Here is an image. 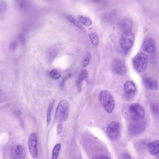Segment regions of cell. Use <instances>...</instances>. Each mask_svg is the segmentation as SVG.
<instances>
[{"label":"cell","mask_w":159,"mask_h":159,"mask_svg":"<svg viewBox=\"0 0 159 159\" xmlns=\"http://www.w3.org/2000/svg\"><path fill=\"white\" fill-rule=\"evenodd\" d=\"M67 19L71 22L72 23L75 25V26L80 29L82 31L86 32V30L85 28L81 25V23H80L78 21L76 20L74 17L71 16H67Z\"/></svg>","instance_id":"ac0fdd59"},{"label":"cell","mask_w":159,"mask_h":159,"mask_svg":"<svg viewBox=\"0 0 159 159\" xmlns=\"http://www.w3.org/2000/svg\"><path fill=\"white\" fill-rule=\"evenodd\" d=\"M120 127L116 121H112L107 126L106 133L107 136L112 140H116L119 137Z\"/></svg>","instance_id":"8992f818"},{"label":"cell","mask_w":159,"mask_h":159,"mask_svg":"<svg viewBox=\"0 0 159 159\" xmlns=\"http://www.w3.org/2000/svg\"><path fill=\"white\" fill-rule=\"evenodd\" d=\"M147 148L148 153L151 156H156L159 154V140H155L148 143L147 145Z\"/></svg>","instance_id":"9a60e30c"},{"label":"cell","mask_w":159,"mask_h":159,"mask_svg":"<svg viewBox=\"0 0 159 159\" xmlns=\"http://www.w3.org/2000/svg\"><path fill=\"white\" fill-rule=\"evenodd\" d=\"M112 69L114 72L120 75L125 74L127 71L123 61L117 58H115L112 61Z\"/></svg>","instance_id":"52a82bcc"},{"label":"cell","mask_w":159,"mask_h":159,"mask_svg":"<svg viewBox=\"0 0 159 159\" xmlns=\"http://www.w3.org/2000/svg\"><path fill=\"white\" fill-rule=\"evenodd\" d=\"M49 75H50L51 78H53V79H55V80L59 79L61 77V73L60 71L56 69H52L50 71Z\"/></svg>","instance_id":"603a6c76"},{"label":"cell","mask_w":159,"mask_h":159,"mask_svg":"<svg viewBox=\"0 0 159 159\" xmlns=\"http://www.w3.org/2000/svg\"><path fill=\"white\" fill-rule=\"evenodd\" d=\"M98 99L102 107L107 113L111 114L113 112L116 106V102L110 91H102L98 95Z\"/></svg>","instance_id":"6da1fadb"},{"label":"cell","mask_w":159,"mask_h":159,"mask_svg":"<svg viewBox=\"0 0 159 159\" xmlns=\"http://www.w3.org/2000/svg\"><path fill=\"white\" fill-rule=\"evenodd\" d=\"M133 26V24L131 20L128 18L122 19L119 23L120 29L123 33L131 31Z\"/></svg>","instance_id":"5bb4252c"},{"label":"cell","mask_w":159,"mask_h":159,"mask_svg":"<svg viewBox=\"0 0 159 159\" xmlns=\"http://www.w3.org/2000/svg\"><path fill=\"white\" fill-rule=\"evenodd\" d=\"M143 82L145 86L148 89L157 90L158 89V83L155 78L151 77H146L144 78Z\"/></svg>","instance_id":"2e32d148"},{"label":"cell","mask_w":159,"mask_h":159,"mask_svg":"<svg viewBox=\"0 0 159 159\" xmlns=\"http://www.w3.org/2000/svg\"><path fill=\"white\" fill-rule=\"evenodd\" d=\"M158 158H159V154H158Z\"/></svg>","instance_id":"f1b7e54d"},{"label":"cell","mask_w":159,"mask_h":159,"mask_svg":"<svg viewBox=\"0 0 159 159\" xmlns=\"http://www.w3.org/2000/svg\"><path fill=\"white\" fill-rule=\"evenodd\" d=\"M136 85L131 80H128L124 84V90L127 96H133L136 93Z\"/></svg>","instance_id":"4fadbf2b"},{"label":"cell","mask_w":159,"mask_h":159,"mask_svg":"<svg viewBox=\"0 0 159 159\" xmlns=\"http://www.w3.org/2000/svg\"><path fill=\"white\" fill-rule=\"evenodd\" d=\"M69 113V104L66 100L59 103L55 113V119L59 122L65 121L68 119Z\"/></svg>","instance_id":"7a4b0ae2"},{"label":"cell","mask_w":159,"mask_h":159,"mask_svg":"<svg viewBox=\"0 0 159 159\" xmlns=\"http://www.w3.org/2000/svg\"><path fill=\"white\" fill-rule=\"evenodd\" d=\"M55 101H52L48 105V108L47 114V125L48 126L50 124L51 120V114H52V110H53V106H54Z\"/></svg>","instance_id":"d6986e66"},{"label":"cell","mask_w":159,"mask_h":159,"mask_svg":"<svg viewBox=\"0 0 159 159\" xmlns=\"http://www.w3.org/2000/svg\"><path fill=\"white\" fill-rule=\"evenodd\" d=\"M134 35L132 31L123 33L120 39V47L126 51H129L132 47L134 43Z\"/></svg>","instance_id":"5b68a950"},{"label":"cell","mask_w":159,"mask_h":159,"mask_svg":"<svg viewBox=\"0 0 159 159\" xmlns=\"http://www.w3.org/2000/svg\"><path fill=\"white\" fill-rule=\"evenodd\" d=\"M143 47L144 50L148 53H153L156 49V42L152 37H147L143 43Z\"/></svg>","instance_id":"8fae6325"},{"label":"cell","mask_w":159,"mask_h":159,"mask_svg":"<svg viewBox=\"0 0 159 159\" xmlns=\"http://www.w3.org/2000/svg\"><path fill=\"white\" fill-rule=\"evenodd\" d=\"M57 51L55 48H51L48 51L47 58L50 63L53 62L55 58L57 55Z\"/></svg>","instance_id":"e0dca14e"},{"label":"cell","mask_w":159,"mask_h":159,"mask_svg":"<svg viewBox=\"0 0 159 159\" xmlns=\"http://www.w3.org/2000/svg\"><path fill=\"white\" fill-rule=\"evenodd\" d=\"M122 159H132L130 156L128 154H124L122 155L121 157Z\"/></svg>","instance_id":"83f0119b"},{"label":"cell","mask_w":159,"mask_h":159,"mask_svg":"<svg viewBox=\"0 0 159 159\" xmlns=\"http://www.w3.org/2000/svg\"><path fill=\"white\" fill-rule=\"evenodd\" d=\"M16 45L15 42H11L9 44V48H10V49H13V50L16 49Z\"/></svg>","instance_id":"4316f807"},{"label":"cell","mask_w":159,"mask_h":159,"mask_svg":"<svg viewBox=\"0 0 159 159\" xmlns=\"http://www.w3.org/2000/svg\"><path fill=\"white\" fill-rule=\"evenodd\" d=\"M26 155L25 148L21 145H16L11 149V159H25Z\"/></svg>","instance_id":"9c48e42d"},{"label":"cell","mask_w":159,"mask_h":159,"mask_svg":"<svg viewBox=\"0 0 159 159\" xmlns=\"http://www.w3.org/2000/svg\"><path fill=\"white\" fill-rule=\"evenodd\" d=\"M148 58L143 52L138 53L134 58L133 65L134 69L138 72H144L147 68Z\"/></svg>","instance_id":"3957f363"},{"label":"cell","mask_w":159,"mask_h":159,"mask_svg":"<svg viewBox=\"0 0 159 159\" xmlns=\"http://www.w3.org/2000/svg\"><path fill=\"white\" fill-rule=\"evenodd\" d=\"M61 148V144L58 143L55 146L52 152V159H57Z\"/></svg>","instance_id":"7402d4cb"},{"label":"cell","mask_w":159,"mask_h":159,"mask_svg":"<svg viewBox=\"0 0 159 159\" xmlns=\"http://www.w3.org/2000/svg\"><path fill=\"white\" fill-rule=\"evenodd\" d=\"M91 59L92 56L90 52L89 51L86 52V54L84 55L83 62H82L83 67H86V66H88L90 63Z\"/></svg>","instance_id":"ffe728a7"},{"label":"cell","mask_w":159,"mask_h":159,"mask_svg":"<svg viewBox=\"0 0 159 159\" xmlns=\"http://www.w3.org/2000/svg\"><path fill=\"white\" fill-rule=\"evenodd\" d=\"M0 95H1V93H0Z\"/></svg>","instance_id":"f546056e"},{"label":"cell","mask_w":159,"mask_h":159,"mask_svg":"<svg viewBox=\"0 0 159 159\" xmlns=\"http://www.w3.org/2000/svg\"><path fill=\"white\" fill-rule=\"evenodd\" d=\"M131 118L134 121H141L145 116V111L140 104L134 103L129 108Z\"/></svg>","instance_id":"277c9868"},{"label":"cell","mask_w":159,"mask_h":159,"mask_svg":"<svg viewBox=\"0 0 159 159\" xmlns=\"http://www.w3.org/2000/svg\"><path fill=\"white\" fill-rule=\"evenodd\" d=\"M92 159H110L108 157L103 155H99V156H95L93 157Z\"/></svg>","instance_id":"484cf974"},{"label":"cell","mask_w":159,"mask_h":159,"mask_svg":"<svg viewBox=\"0 0 159 159\" xmlns=\"http://www.w3.org/2000/svg\"><path fill=\"white\" fill-rule=\"evenodd\" d=\"M146 124L143 121H134L129 126V130L131 133L134 135L140 134L145 130Z\"/></svg>","instance_id":"30bf717a"},{"label":"cell","mask_w":159,"mask_h":159,"mask_svg":"<svg viewBox=\"0 0 159 159\" xmlns=\"http://www.w3.org/2000/svg\"><path fill=\"white\" fill-rule=\"evenodd\" d=\"M151 110L154 115L159 118V105L156 103L151 105Z\"/></svg>","instance_id":"d4e9b609"},{"label":"cell","mask_w":159,"mask_h":159,"mask_svg":"<svg viewBox=\"0 0 159 159\" xmlns=\"http://www.w3.org/2000/svg\"><path fill=\"white\" fill-rule=\"evenodd\" d=\"M29 151L32 157L34 158H36L38 157V151L37 147V139L36 134L32 133L30 135L28 142Z\"/></svg>","instance_id":"ba28073f"},{"label":"cell","mask_w":159,"mask_h":159,"mask_svg":"<svg viewBox=\"0 0 159 159\" xmlns=\"http://www.w3.org/2000/svg\"><path fill=\"white\" fill-rule=\"evenodd\" d=\"M89 80V75L87 70H84L80 72L77 80V89L78 92L82 91V86L84 81L88 82Z\"/></svg>","instance_id":"7c38bea8"},{"label":"cell","mask_w":159,"mask_h":159,"mask_svg":"<svg viewBox=\"0 0 159 159\" xmlns=\"http://www.w3.org/2000/svg\"><path fill=\"white\" fill-rule=\"evenodd\" d=\"M80 21L82 24L86 26H90L92 24L91 19L88 17L80 16Z\"/></svg>","instance_id":"cb8c5ba5"},{"label":"cell","mask_w":159,"mask_h":159,"mask_svg":"<svg viewBox=\"0 0 159 159\" xmlns=\"http://www.w3.org/2000/svg\"><path fill=\"white\" fill-rule=\"evenodd\" d=\"M89 37L93 45V46H97L99 44V38L97 35L95 33H91L89 35Z\"/></svg>","instance_id":"44dd1931"}]
</instances>
